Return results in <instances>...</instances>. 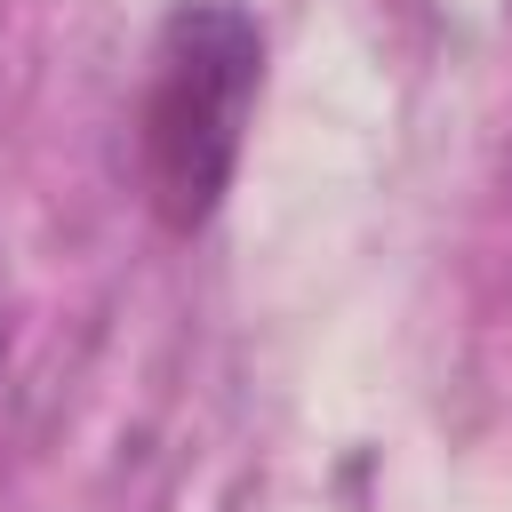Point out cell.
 <instances>
[{"mask_svg": "<svg viewBox=\"0 0 512 512\" xmlns=\"http://www.w3.org/2000/svg\"><path fill=\"white\" fill-rule=\"evenodd\" d=\"M256 88H264V32L240 0H176L160 16L136 160H144V200L168 232H200L224 208Z\"/></svg>", "mask_w": 512, "mask_h": 512, "instance_id": "obj_1", "label": "cell"}, {"mask_svg": "<svg viewBox=\"0 0 512 512\" xmlns=\"http://www.w3.org/2000/svg\"><path fill=\"white\" fill-rule=\"evenodd\" d=\"M0 336H8V320H0Z\"/></svg>", "mask_w": 512, "mask_h": 512, "instance_id": "obj_2", "label": "cell"}]
</instances>
